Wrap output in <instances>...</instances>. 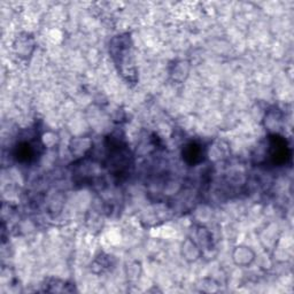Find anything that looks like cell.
<instances>
[{
	"label": "cell",
	"instance_id": "7a4b0ae2",
	"mask_svg": "<svg viewBox=\"0 0 294 294\" xmlns=\"http://www.w3.org/2000/svg\"><path fill=\"white\" fill-rule=\"evenodd\" d=\"M34 144L31 142H21L16 147V157L20 161H31L36 154Z\"/></svg>",
	"mask_w": 294,
	"mask_h": 294
},
{
	"label": "cell",
	"instance_id": "3957f363",
	"mask_svg": "<svg viewBox=\"0 0 294 294\" xmlns=\"http://www.w3.org/2000/svg\"><path fill=\"white\" fill-rule=\"evenodd\" d=\"M233 259L239 265H247L254 259V253L248 247H237L234 251Z\"/></svg>",
	"mask_w": 294,
	"mask_h": 294
},
{
	"label": "cell",
	"instance_id": "6da1fadb",
	"mask_svg": "<svg viewBox=\"0 0 294 294\" xmlns=\"http://www.w3.org/2000/svg\"><path fill=\"white\" fill-rule=\"evenodd\" d=\"M205 155L202 145L198 143H190L183 150L184 160L190 165H197L202 161V157Z\"/></svg>",
	"mask_w": 294,
	"mask_h": 294
}]
</instances>
